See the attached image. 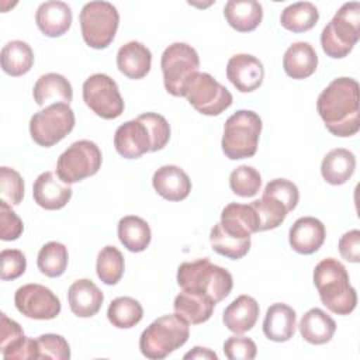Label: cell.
<instances>
[{
    "label": "cell",
    "instance_id": "6da1fadb",
    "mask_svg": "<svg viewBox=\"0 0 360 360\" xmlns=\"http://www.w3.org/2000/svg\"><path fill=\"white\" fill-rule=\"evenodd\" d=\"M316 110L335 136H352L360 128L359 83L352 77L332 80L319 94Z\"/></svg>",
    "mask_w": 360,
    "mask_h": 360
},
{
    "label": "cell",
    "instance_id": "7a4b0ae2",
    "mask_svg": "<svg viewBox=\"0 0 360 360\" xmlns=\"http://www.w3.org/2000/svg\"><path fill=\"white\" fill-rule=\"evenodd\" d=\"M314 284L322 304L333 314L349 315L357 304V292L352 287L346 267L333 257L321 260L314 270Z\"/></svg>",
    "mask_w": 360,
    "mask_h": 360
},
{
    "label": "cell",
    "instance_id": "3957f363",
    "mask_svg": "<svg viewBox=\"0 0 360 360\" xmlns=\"http://www.w3.org/2000/svg\"><path fill=\"white\" fill-rule=\"evenodd\" d=\"M177 284L186 291H194L210 297L217 302L226 298L233 287L231 273L202 257L184 262L177 269Z\"/></svg>",
    "mask_w": 360,
    "mask_h": 360
},
{
    "label": "cell",
    "instance_id": "277c9868",
    "mask_svg": "<svg viewBox=\"0 0 360 360\" xmlns=\"http://www.w3.org/2000/svg\"><path fill=\"white\" fill-rule=\"evenodd\" d=\"M188 322L180 315L176 312L163 315L141 333L139 349L145 357L160 360L181 347L188 340Z\"/></svg>",
    "mask_w": 360,
    "mask_h": 360
},
{
    "label": "cell",
    "instance_id": "5b68a950",
    "mask_svg": "<svg viewBox=\"0 0 360 360\" xmlns=\"http://www.w3.org/2000/svg\"><path fill=\"white\" fill-rule=\"evenodd\" d=\"M360 38V4L345 3L322 30L321 45L323 52L335 59L347 56Z\"/></svg>",
    "mask_w": 360,
    "mask_h": 360
},
{
    "label": "cell",
    "instance_id": "8992f818",
    "mask_svg": "<svg viewBox=\"0 0 360 360\" xmlns=\"http://www.w3.org/2000/svg\"><path fill=\"white\" fill-rule=\"evenodd\" d=\"M262 118L250 110H238L224 125L222 152L231 160L252 158L257 150Z\"/></svg>",
    "mask_w": 360,
    "mask_h": 360
},
{
    "label": "cell",
    "instance_id": "52a82bcc",
    "mask_svg": "<svg viewBox=\"0 0 360 360\" xmlns=\"http://www.w3.org/2000/svg\"><path fill=\"white\" fill-rule=\"evenodd\" d=\"M84 42L94 49L107 48L118 30L120 14L108 1L86 3L79 15Z\"/></svg>",
    "mask_w": 360,
    "mask_h": 360
},
{
    "label": "cell",
    "instance_id": "ba28073f",
    "mask_svg": "<svg viewBox=\"0 0 360 360\" xmlns=\"http://www.w3.org/2000/svg\"><path fill=\"white\" fill-rule=\"evenodd\" d=\"M160 68L167 93L174 97H184L187 82L198 72L200 58L191 45L174 42L163 51Z\"/></svg>",
    "mask_w": 360,
    "mask_h": 360
},
{
    "label": "cell",
    "instance_id": "9c48e42d",
    "mask_svg": "<svg viewBox=\"0 0 360 360\" xmlns=\"http://www.w3.org/2000/svg\"><path fill=\"white\" fill-rule=\"evenodd\" d=\"M75 121V112L69 104H51L31 117L30 134L35 143L49 148L60 142L73 129Z\"/></svg>",
    "mask_w": 360,
    "mask_h": 360
},
{
    "label": "cell",
    "instance_id": "30bf717a",
    "mask_svg": "<svg viewBox=\"0 0 360 360\" xmlns=\"http://www.w3.org/2000/svg\"><path fill=\"white\" fill-rule=\"evenodd\" d=\"M100 148L87 139L73 142L58 159L56 174L68 184L94 176L101 167Z\"/></svg>",
    "mask_w": 360,
    "mask_h": 360
},
{
    "label": "cell",
    "instance_id": "8fae6325",
    "mask_svg": "<svg viewBox=\"0 0 360 360\" xmlns=\"http://www.w3.org/2000/svg\"><path fill=\"white\" fill-rule=\"evenodd\" d=\"M184 97L204 115H219L232 104L231 91L217 82L210 73L197 72L186 84Z\"/></svg>",
    "mask_w": 360,
    "mask_h": 360
},
{
    "label": "cell",
    "instance_id": "7c38bea8",
    "mask_svg": "<svg viewBox=\"0 0 360 360\" xmlns=\"http://www.w3.org/2000/svg\"><path fill=\"white\" fill-rule=\"evenodd\" d=\"M83 101L104 120L118 118L124 112V100L118 86L108 75L94 73L83 83Z\"/></svg>",
    "mask_w": 360,
    "mask_h": 360
},
{
    "label": "cell",
    "instance_id": "4fadbf2b",
    "mask_svg": "<svg viewBox=\"0 0 360 360\" xmlns=\"http://www.w3.org/2000/svg\"><path fill=\"white\" fill-rule=\"evenodd\" d=\"M18 312L31 319H53L60 312L59 298L45 285L31 283L20 287L14 295Z\"/></svg>",
    "mask_w": 360,
    "mask_h": 360
},
{
    "label": "cell",
    "instance_id": "5bb4252c",
    "mask_svg": "<svg viewBox=\"0 0 360 360\" xmlns=\"http://www.w3.org/2000/svg\"><path fill=\"white\" fill-rule=\"evenodd\" d=\"M115 150L125 159H138L148 152H156V141L142 115L120 125L114 134Z\"/></svg>",
    "mask_w": 360,
    "mask_h": 360
},
{
    "label": "cell",
    "instance_id": "9a60e30c",
    "mask_svg": "<svg viewBox=\"0 0 360 360\" xmlns=\"http://www.w3.org/2000/svg\"><path fill=\"white\" fill-rule=\"evenodd\" d=\"M0 353L6 360L37 359L35 339L27 338L21 326L4 312L0 316Z\"/></svg>",
    "mask_w": 360,
    "mask_h": 360
},
{
    "label": "cell",
    "instance_id": "2e32d148",
    "mask_svg": "<svg viewBox=\"0 0 360 360\" xmlns=\"http://www.w3.org/2000/svg\"><path fill=\"white\" fill-rule=\"evenodd\" d=\"M226 77L240 93H250L262 86L264 68L256 56L238 53L226 63Z\"/></svg>",
    "mask_w": 360,
    "mask_h": 360
},
{
    "label": "cell",
    "instance_id": "e0dca14e",
    "mask_svg": "<svg viewBox=\"0 0 360 360\" xmlns=\"http://www.w3.org/2000/svg\"><path fill=\"white\" fill-rule=\"evenodd\" d=\"M34 201L45 210L63 208L72 198V187L53 172L41 173L32 187Z\"/></svg>",
    "mask_w": 360,
    "mask_h": 360
},
{
    "label": "cell",
    "instance_id": "ac0fdd59",
    "mask_svg": "<svg viewBox=\"0 0 360 360\" xmlns=\"http://www.w3.org/2000/svg\"><path fill=\"white\" fill-rule=\"evenodd\" d=\"M325 236V225L314 217L298 218L288 232L290 246L300 255L315 253L323 245Z\"/></svg>",
    "mask_w": 360,
    "mask_h": 360
},
{
    "label": "cell",
    "instance_id": "d6986e66",
    "mask_svg": "<svg viewBox=\"0 0 360 360\" xmlns=\"http://www.w3.org/2000/svg\"><path fill=\"white\" fill-rule=\"evenodd\" d=\"M155 191L169 201H181L191 191L188 174L179 166L165 165L159 167L152 177Z\"/></svg>",
    "mask_w": 360,
    "mask_h": 360
},
{
    "label": "cell",
    "instance_id": "ffe728a7",
    "mask_svg": "<svg viewBox=\"0 0 360 360\" xmlns=\"http://www.w3.org/2000/svg\"><path fill=\"white\" fill-rule=\"evenodd\" d=\"M219 224L222 228L238 238L250 239L252 233L259 232V215L252 204L231 202L221 212Z\"/></svg>",
    "mask_w": 360,
    "mask_h": 360
},
{
    "label": "cell",
    "instance_id": "44dd1931",
    "mask_svg": "<svg viewBox=\"0 0 360 360\" xmlns=\"http://www.w3.org/2000/svg\"><path fill=\"white\" fill-rule=\"evenodd\" d=\"M70 311L79 318L94 316L104 301L101 290L89 278H80L72 283L68 291Z\"/></svg>",
    "mask_w": 360,
    "mask_h": 360
},
{
    "label": "cell",
    "instance_id": "7402d4cb",
    "mask_svg": "<svg viewBox=\"0 0 360 360\" xmlns=\"http://www.w3.org/2000/svg\"><path fill=\"white\" fill-rule=\"evenodd\" d=\"M35 22L44 35L60 37L72 25V10L63 1H45L37 8Z\"/></svg>",
    "mask_w": 360,
    "mask_h": 360
},
{
    "label": "cell",
    "instance_id": "603a6c76",
    "mask_svg": "<svg viewBox=\"0 0 360 360\" xmlns=\"http://www.w3.org/2000/svg\"><path fill=\"white\" fill-rule=\"evenodd\" d=\"M297 314L295 311L284 304L276 302L266 311L263 321V333L273 342H287L295 333Z\"/></svg>",
    "mask_w": 360,
    "mask_h": 360
},
{
    "label": "cell",
    "instance_id": "cb8c5ba5",
    "mask_svg": "<svg viewBox=\"0 0 360 360\" xmlns=\"http://www.w3.org/2000/svg\"><path fill=\"white\" fill-rule=\"evenodd\" d=\"M118 70L134 80L145 77L152 66L150 51L138 41L124 44L117 52Z\"/></svg>",
    "mask_w": 360,
    "mask_h": 360
},
{
    "label": "cell",
    "instance_id": "d4e9b609",
    "mask_svg": "<svg viewBox=\"0 0 360 360\" xmlns=\"http://www.w3.org/2000/svg\"><path fill=\"white\" fill-rule=\"evenodd\" d=\"M257 301L246 294L236 297L224 311L222 322L233 333H245L250 330L259 318Z\"/></svg>",
    "mask_w": 360,
    "mask_h": 360
},
{
    "label": "cell",
    "instance_id": "484cf974",
    "mask_svg": "<svg viewBox=\"0 0 360 360\" xmlns=\"http://www.w3.org/2000/svg\"><path fill=\"white\" fill-rule=\"evenodd\" d=\"M283 68L287 76L301 80L309 77L318 68V55L311 44L294 42L283 56Z\"/></svg>",
    "mask_w": 360,
    "mask_h": 360
},
{
    "label": "cell",
    "instance_id": "4316f807",
    "mask_svg": "<svg viewBox=\"0 0 360 360\" xmlns=\"http://www.w3.org/2000/svg\"><path fill=\"white\" fill-rule=\"evenodd\" d=\"M34 100L38 105L65 103L69 104L73 98L70 82L59 73H45L34 84Z\"/></svg>",
    "mask_w": 360,
    "mask_h": 360
},
{
    "label": "cell",
    "instance_id": "83f0119b",
    "mask_svg": "<svg viewBox=\"0 0 360 360\" xmlns=\"http://www.w3.org/2000/svg\"><path fill=\"white\" fill-rule=\"evenodd\" d=\"M173 307L174 312L180 315L184 321L191 325H198L207 322L211 318L215 301L204 294L183 290L180 294L176 295Z\"/></svg>",
    "mask_w": 360,
    "mask_h": 360
},
{
    "label": "cell",
    "instance_id": "f1b7e54d",
    "mask_svg": "<svg viewBox=\"0 0 360 360\" xmlns=\"http://www.w3.org/2000/svg\"><path fill=\"white\" fill-rule=\"evenodd\" d=\"M226 22L239 32H250L263 18V7L256 0H229L224 7Z\"/></svg>",
    "mask_w": 360,
    "mask_h": 360
},
{
    "label": "cell",
    "instance_id": "f546056e",
    "mask_svg": "<svg viewBox=\"0 0 360 360\" xmlns=\"http://www.w3.org/2000/svg\"><path fill=\"white\" fill-rule=\"evenodd\" d=\"M298 329L305 342L311 345H323L333 338L336 322L321 308H312L302 315Z\"/></svg>",
    "mask_w": 360,
    "mask_h": 360
},
{
    "label": "cell",
    "instance_id": "4dcf8cb0",
    "mask_svg": "<svg viewBox=\"0 0 360 360\" xmlns=\"http://www.w3.org/2000/svg\"><path fill=\"white\" fill-rule=\"evenodd\" d=\"M356 156L345 148H336L328 152L321 163V174L332 186L345 184L354 173Z\"/></svg>",
    "mask_w": 360,
    "mask_h": 360
},
{
    "label": "cell",
    "instance_id": "1f68e13d",
    "mask_svg": "<svg viewBox=\"0 0 360 360\" xmlns=\"http://www.w3.org/2000/svg\"><path fill=\"white\" fill-rule=\"evenodd\" d=\"M118 239L129 252H143L152 239V232L145 219L136 215H127L118 222Z\"/></svg>",
    "mask_w": 360,
    "mask_h": 360
},
{
    "label": "cell",
    "instance_id": "d6a6232c",
    "mask_svg": "<svg viewBox=\"0 0 360 360\" xmlns=\"http://www.w3.org/2000/svg\"><path fill=\"white\" fill-rule=\"evenodd\" d=\"M1 68L10 76H22L28 73L34 65V52L31 46L20 39L7 42L0 55Z\"/></svg>",
    "mask_w": 360,
    "mask_h": 360
},
{
    "label": "cell",
    "instance_id": "836d02e7",
    "mask_svg": "<svg viewBox=\"0 0 360 360\" xmlns=\"http://www.w3.org/2000/svg\"><path fill=\"white\" fill-rule=\"evenodd\" d=\"M318 8L309 1H300L287 6L280 15L281 27L291 32H305L316 25Z\"/></svg>",
    "mask_w": 360,
    "mask_h": 360
},
{
    "label": "cell",
    "instance_id": "e575fe53",
    "mask_svg": "<svg viewBox=\"0 0 360 360\" xmlns=\"http://www.w3.org/2000/svg\"><path fill=\"white\" fill-rule=\"evenodd\" d=\"M143 308L135 298L118 297L112 300L107 309L110 323L118 329H129L141 322Z\"/></svg>",
    "mask_w": 360,
    "mask_h": 360
},
{
    "label": "cell",
    "instance_id": "d590c367",
    "mask_svg": "<svg viewBox=\"0 0 360 360\" xmlns=\"http://www.w3.org/2000/svg\"><path fill=\"white\" fill-rule=\"evenodd\" d=\"M69 253L68 248L60 242H48L45 243L37 257V266L42 274L46 277H59L65 273L68 267Z\"/></svg>",
    "mask_w": 360,
    "mask_h": 360
},
{
    "label": "cell",
    "instance_id": "8d00e7d4",
    "mask_svg": "<svg viewBox=\"0 0 360 360\" xmlns=\"http://www.w3.org/2000/svg\"><path fill=\"white\" fill-rule=\"evenodd\" d=\"M210 242L218 255L232 260L242 259L250 249V239H242L228 233L219 222L212 226L210 232Z\"/></svg>",
    "mask_w": 360,
    "mask_h": 360
},
{
    "label": "cell",
    "instance_id": "74e56055",
    "mask_svg": "<svg viewBox=\"0 0 360 360\" xmlns=\"http://www.w3.org/2000/svg\"><path fill=\"white\" fill-rule=\"evenodd\" d=\"M124 267H125L124 256L115 246L107 245L100 250L97 256L96 271L98 278L104 284L107 285L117 284L124 274Z\"/></svg>",
    "mask_w": 360,
    "mask_h": 360
},
{
    "label": "cell",
    "instance_id": "f35d334b",
    "mask_svg": "<svg viewBox=\"0 0 360 360\" xmlns=\"http://www.w3.org/2000/svg\"><path fill=\"white\" fill-rule=\"evenodd\" d=\"M250 204L259 215V232L276 229L283 224L287 214L290 212L283 202L266 194H263L260 200H255Z\"/></svg>",
    "mask_w": 360,
    "mask_h": 360
},
{
    "label": "cell",
    "instance_id": "ab89813d",
    "mask_svg": "<svg viewBox=\"0 0 360 360\" xmlns=\"http://www.w3.org/2000/svg\"><path fill=\"white\" fill-rule=\"evenodd\" d=\"M229 186L231 190L239 197H253L260 190L262 176L255 167L242 165L231 172Z\"/></svg>",
    "mask_w": 360,
    "mask_h": 360
},
{
    "label": "cell",
    "instance_id": "60d3db41",
    "mask_svg": "<svg viewBox=\"0 0 360 360\" xmlns=\"http://www.w3.org/2000/svg\"><path fill=\"white\" fill-rule=\"evenodd\" d=\"M37 343V359H55L68 360L70 359V347L66 339L56 333H45L35 339Z\"/></svg>",
    "mask_w": 360,
    "mask_h": 360
},
{
    "label": "cell",
    "instance_id": "b9f144b4",
    "mask_svg": "<svg viewBox=\"0 0 360 360\" xmlns=\"http://www.w3.org/2000/svg\"><path fill=\"white\" fill-rule=\"evenodd\" d=\"M0 194L1 200L11 205H18L24 197V180L21 174L7 166L0 167Z\"/></svg>",
    "mask_w": 360,
    "mask_h": 360
},
{
    "label": "cell",
    "instance_id": "7bdbcfd3",
    "mask_svg": "<svg viewBox=\"0 0 360 360\" xmlns=\"http://www.w3.org/2000/svg\"><path fill=\"white\" fill-rule=\"evenodd\" d=\"M263 194L278 200L280 202H283L287 207L288 211H292L297 207L298 200H300L298 187L291 180H287V179L270 180L266 184Z\"/></svg>",
    "mask_w": 360,
    "mask_h": 360
},
{
    "label": "cell",
    "instance_id": "ee69618b",
    "mask_svg": "<svg viewBox=\"0 0 360 360\" xmlns=\"http://www.w3.org/2000/svg\"><path fill=\"white\" fill-rule=\"evenodd\" d=\"M24 231L22 221L4 200H0V238L1 240H15Z\"/></svg>",
    "mask_w": 360,
    "mask_h": 360
},
{
    "label": "cell",
    "instance_id": "f6af8a7d",
    "mask_svg": "<svg viewBox=\"0 0 360 360\" xmlns=\"http://www.w3.org/2000/svg\"><path fill=\"white\" fill-rule=\"evenodd\" d=\"M1 260V273L0 277L3 281L15 280L24 274L27 269L25 255L18 249H4L0 253Z\"/></svg>",
    "mask_w": 360,
    "mask_h": 360
},
{
    "label": "cell",
    "instance_id": "bcb514c9",
    "mask_svg": "<svg viewBox=\"0 0 360 360\" xmlns=\"http://www.w3.org/2000/svg\"><path fill=\"white\" fill-rule=\"evenodd\" d=\"M224 353L229 360H253L257 347L250 338L236 333L224 342Z\"/></svg>",
    "mask_w": 360,
    "mask_h": 360
},
{
    "label": "cell",
    "instance_id": "7dc6e473",
    "mask_svg": "<svg viewBox=\"0 0 360 360\" xmlns=\"http://www.w3.org/2000/svg\"><path fill=\"white\" fill-rule=\"evenodd\" d=\"M339 253L343 259L352 263L360 262V231L352 229L343 233L339 239Z\"/></svg>",
    "mask_w": 360,
    "mask_h": 360
},
{
    "label": "cell",
    "instance_id": "c3c4849f",
    "mask_svg": "<svg viewBox=\"0 0 360 360\" xmlns=\"http://www.w3.org/2000/svg\"><path fill=\"white\" fill-rule=\"evenodd\" d=\"M184 359H211V360H217L218 356L212 350H210L207 347L195 346L191 352L184 354Z\"/></svg>",
    "mask_w": 360,
    "mask_h": 360
}]
</instances>
